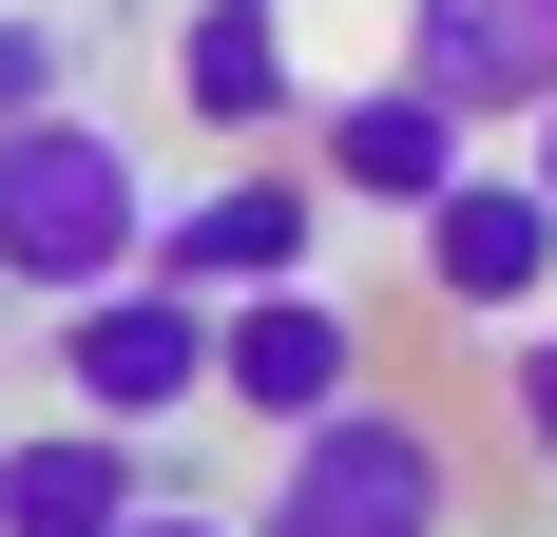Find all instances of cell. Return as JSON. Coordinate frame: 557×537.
<instances>
[{
  "mask_svg": "<svg viewBox=\"0 0 557 537\" xmlns=\"http://www.w3.org/2000/svg\"><path fill=\"white\" fill-rule=\"evenodd\" d=\"M173 230L154 154L115 135V115H20L0 135V288L20 308H97V288H135Z\"/></svg>",
  "mask_w": 557,
  "mask_h": 537,
  "instance_id": "obj_1",
  "label": "cell"
},
{
  "mask_svg": "<svg viewBox=\"0 0 557 537\" xmlns=\"http://www.w3.org/2000/svg\"><path fill=\"white\" fill-rule=\"evenodd\" d=\"M250 537H461V441L366 384L346 423H308L270 461V519H250Z\"/></svg>",
  "mask_w": 557,
  "mask_h": 537,
  "instance_id": "obj_2",
  "label": "cell"
},
{
  "mask_svg": "<svg viewBox=\"0 0 557 537\" xmlns=\"http://www.w3.org/2000/svg\"><path fill=\"white\" fill-rule=\"evenodd\" d=\"M39 365H58L77 423H135V441H154L173 403H212V288L135 268V288H97V308H39Z\"/></svg>",
  "mask_w": 557,
  "mask_h": 537,
  "instance_id": "obj_3",
  "label": "cell"
},
{
  "mask_svg": "<svg viewBox=\"0 0 557 537\" xmlns=\"http://www.w3.org/2000/svg\"><path fill=\"white\" fill-rule=\"evenodd\" d=\"M366 365H385V346H366V308H327V288H250V308H212V403L270 423V441L346 423Z\"/></svg>",
  "mask_w": 557,
  "mask_h": 537,
  "instance_id": "obj_4",
  "label": "cell"
},
{
  "mask_svg": "<svg viewBox=\"0 0 557 537\" xmlns=\"http://www.w3.org/2000/svg\"><path fill=\"white\" fill-rule=\"evenodd\" d=\"M404 250H423V308L443 326H539L557 308V192L539 173H461Z\"/></svg>",
  "mask_w": 557,
  "mask_h": 537,
  "instance_id": "obj_5",
  "label": "cell"
},
{
  "mask_svg": "<svg viewBox=\"0 0 557 537\" xmlns=\"http://www.w3.org/2000/svg\"><path fill=\"white\" fill-rule=\"evenodd\" d=\"M308 250H327V173H212V192H173L154 268L173 288H212V308H250V288H308Z\"/></svg>",
  "mask_w": 557,
  "mask_h": 537,
  "instance_id": "obj_6",
  "label": "cell"
},
{
  "mask_svg": "<svg viewBox=\"0 0 557 537\" xmlns=\"http://www.w3.org/2000/svg\"><path fill=\"white\" fill-rule=\"evenodd\" d=\"M308 173H327V212H404V230H423L461 173H481V135H461L423 77H366V97L308 115Z\"/></svg>",
  "mask_w": 557,
  "mask_h": 537,
  "instance_id": "obj_7",
  "label": "cell"
},
{
  "mask_svg": "<svg viewBox=\"0 0 557 537\" xmlns=\"http://www.w3.org/2000/svg\"><path fill=\"white\" fill-rule=\"evenodd\" d=\"M173 115L231 135V154H270L288 115H327L308 97V20H288V0H193V20H173Z\"/></svg>",
  "mask_w": 557,
  "mask_h": 537,
  "instance_id": "obj_8",
  "label": "cell"
},
{
  "mask_svg": "<svg viewBox=\"0 0 557 537\" xmlns=\"http://www.w3.org/2000/svg\"><path fill=\"white\" fill-rule=\"evenodd\" d=\"M404 77L481 135V115H519L539 135L557 115V0H404Z\"/></svg>",
  "mask_w": 557,
  "mask_h": 537,
  "instance_id": "obj_9",
  "label": "cell"
},
{
  "mask_svg": "<svg viewBox=\"0 0 557 537\" xmlns=\"http://www.w3.org/2000/svg\"><path fill=\"white\" fill-rule=\"evenodd\" d=\"M154 499H173V480H154L135 423H77V403H58V423L0 441V537H135Z\"/></svg>",
  "mask_w": 557,
  "mask_h": 537,
  "instance_id": "obj_10",
  "label": "cell"
},
{
  "mask_svg": "<svg viewBox=\"0 0 557 537\" xmlns=\"http://www.w3.org/2000/svg\"><path fill=\"white\" fill-rule=\"evenodd\" d=\"M20 115H77V20H39V0H0V135Z\"/></svg>",
  "mask_w": 557,
  "mask_h": 537,
  "instance_id": "obj_11",
  "label": "cell"
},
{
  "mask_svg": "<svg viewBox=\"0 0 557 537\" xmlns=\"http://www.w3.org/2000/svg\"><path fill=\"white\" fill-rule=\"evenodd\" d=\"M500 423H519V461L557 480V308H539V326H500Z\"/></svg>",
  "mask_w": 557,
  "mask_h": 537,
  "instance_id": "obj_12",
  "label": "cell"
},
{
  "mask_svg": "<svg viewBox=\"0 0 557 537\" xmlns=\"http://www.w3.org/2000/svg\"><path fill=\"white\" fill-rule=\"evenodd\" d=\"M135 537H250V519H231V499H154Z\"/></svg>",
  "mask_w": 557,
  "mask_h": 537,
  "instance_id": "obj_13",
  "label": "cell"
},
{
  "mask_svg": "<svg viewBox=\"0 0 557 537\" xmlns=\"http://www.w3.org/2000/svg\"><path fill=\"white\" fill-rule=\"evenodd\" d=\"M519 173H539V192H557V115H539V135H519Z\"/></svg>",
  "mask_w": 557,
  "mask_h": 537,
  "instance_id": "obj_14",
  "label": "cell"
}]
</instances>
